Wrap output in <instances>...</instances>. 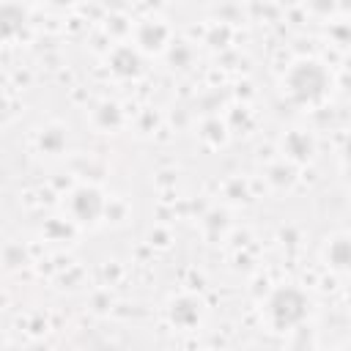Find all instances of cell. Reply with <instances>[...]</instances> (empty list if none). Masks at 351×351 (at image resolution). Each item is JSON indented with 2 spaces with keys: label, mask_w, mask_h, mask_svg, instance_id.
<instances>
[{
  "label": "cell",
  "mask_w": 351,
  "mask_h": 351,
  "mask_svg": "<svg viewBox=\"0 0 351 351\" xmlns=\"http://www.w3.org/2000/svg\"><path fill=\"white\" fill-rule=\"evenodd\" d=\"M304 307H307L304 296H302L299 291H293V288L277 291L274 299H271V304H269L271 318H274L280 326H291V324L302 321V318H304Z\"/></svg>",
  "instance_id": "1"
},
{
  "label": "cell",
  "mask_w": 351,
  "mask_h": 351,
  "mask_svg": "<svg viewBox=\"0 0 351 351\" xmlns=\"http://www.w3.org/2000/svg\"><path fill=\"white\" fill-rule=\"evenodd\" d=\"M307 69H310V63H299L293 71H291V77H288V85H291V93H293V99H299V101H313V99H318L321 93H324V85H326V80H310L307 77Z\"/></svg>",
  "instance_id": "2"
}]
</instances>
